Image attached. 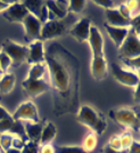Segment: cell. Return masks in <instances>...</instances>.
<instances>
[{
  "label": "cell",
  "instance_id": "obj_43",
  "mask_svg": "<svg viewBox=\"0 0 140 153\" xmlns=\"http://www.w3.org/2000/svg\"><path fill=\"white\" fill-rule=\"evenodd\" d=\"M0 74H1V71H0Z\"/></svg>",
  "mask_w": 140,
  "mask_h": 153
},
{
  "label": "cell",
  "instance_id": "obj_1",
  "mask_svg": "<svg viewBox=\"0 0 140 153\" xmlns=\"http://www.w3.org/2000/svg\"><path fill=\"white\" fill-rule=\"evenodd\" d=\"M49 86L54 95V112L57 117L77 113L80 108V63L75 55L59 42L45 51Z\"/></svg>",
  "mask_w": 140,
  "mask_h": 153
},
{
  "label": "cell",
  "instance_id": "obj_20",
  "mask_svg": "<svg viewBox=\"0 0 140 153\" xmlns=\"http://www.w3.org/2000/svg\"><path fill=\"white\" fill-rule=\"evenodd\" d=\"M57 134V128L51 121H47L43 125V129L40 137V145H46V144H51V142L56 137Z\"/></svg>",
  "mask_w": 140,
  "mask_h": 153
},
{
  "label": "cell",
  "instance_id": "obj_36",
  "mask_svg": "<svg viewBox=\"0 0 140 153\" xmlns=\"http://www.w3.org/2000/svg\"><path fill=\"white\" fill-rule=\"evenodd\" d=\"M39 153H55V147L52 144H46V145H40Z\"/></svg>",
  "mask_w": 140,
  "mask_h": 153
},
{
  "label": "cell",
  "instance_id": "obj_23",
  "mask_svg": "<svg viewBox=\"0 0 140 153\" xmlns=\"http://www.w3.org/2000/svg\"><path fill=\"white\" fill-rule=\"evenodd\" d=\"M46 70H47V68H46L45 63L31 65V69L29 71L26 78H30V79H43Z\"/></svg>",
  "mask_w": 140,
  "mask_h": 153
},
{
  "label": "cell",
  "instance_id": "obj_11",
  "mask_svg": "<svg viewBox=\"0 0 140 153\" xmlns=\"http://www.w3.org/2000/svg\"><path fill=\"white\" fill-rule=\"evenodd\" d=\"M24 27V39L29 42L40 40V33L42 23L37 17H34L31 14H27L26 17L22 22Z\"/></svg>",
  "mask_w": 140,
  "mask_h": 153
},
{
  "label": "cell",
  "instance_id": "obj_10",
  "mask_svg": "<svg viewBox=\"0 0 140 153\" xmlns=\"http://www.w3.org/2000/svg\"><path fill=\"white\" fill-rule=\"evenodd\" d=\"M22 88L24 94L30 97H38L50 90L49 82L46 81V79H30L26 78L22 81Z\"/></svg>",
  "mask_w": 140,
  "mask_h": 153
},
{
  "label": "cell",
  "instance_id": "obj_2",
  "mask_svg": "<svg viewBox=\"0 0 140 153\" xmlns=\"http://www.w3.org/2000/svg\"><path fill=\"white\" fill-rule=\"evenodd\" d=\"M88 42L92 51L91 74L96 81H102L108 76V64L105 56V41L99 29L95 25L90 27Z\"/></svg>",
  "mask_w": 140,
  "mask_h": 153
},
{
  "label": "cell",
  "instance_id": "obj_42",
  "mask_svg": "<svg viewBox=\"0 0 140 153\" xmlns=\"http://www.w3.org/2000/svg\"><path fill=\"white\" fill-rule=\"evenodd\" d=\"M0 153H4V152H2V151H1V152H0Z\"/></svg>",
  "mask_w": 140,
  "mask_h": 153
},
{
  "label": "cell",
  "instance_id": "obj_37",
  "mask_svg": "<svg viewBox=\"0 0 140 153\" xmlns=\"http://www.w3.org/2000/svg\"><path fill=\"white\" fill-rule=\"evenodd\" d=\"M9 118H12V114H9V112L2 105H0V121L9 119Z\"/></svg>",
  "mask_w": 140,
  "mask_h": 153
},
{
  "label": "cell",
  "instance_id": "obj_6",
  "mask_svg": "<svg viewBox=\"0 0 140 153\" xmlns=\"http://www.w3.org/2000/svg\"><path fill=\"white\" fill-rule=\"evenodd\" d=\"M1 51L5 53L9 57V59L12 61V65L17 68L26 62L29 49H27V46L19 45L13 40L6 39L1 45Z\"/></svg>",
  "mask_w": 140,
  "mask_h": 153
},
{
  "label": "cell",
  "instance_id": "obj_12",
  "mask_svg": "<svg viewBox=\"0 0 140 153\" xmlns=\"http://www.w3.org/2000/svg\"><path fill=\"white\" fill-rule=\"evenodd\" d=\"M90 27H91V19L88 17H82L71 26L69 33L77 42H84V41H88Z\"/></svg>",
  "mask_w": 140,
  "mask_h": 153
},
{
  "label": "cell",
  "instance_id": "obj_31",
  "mask_svg": "<svg viewBox=\"0 0 140 153\" xmlns=\"http://www.w3.org/2000/svg\"><path fill=\"white\" fill-rule=\"evenodd\" d=\"M107 146L115 150V151H122L120 136H119V135H113V136L111 137V140H108V143H107Z\"/></svg>",
  "mask_w": 140,
  "mask_h": 153
},
{
  "label": "cell",
  "instance_id": "obj_38",
  "mask_svg": "<svg viewBox=\"0 0 140 153\" xmlns=\"http://www.w3.org/2000/svg\"><path fill=\"white\" fill-rule=\"evenodd\" d=\"M12 2L13 1H2V0H0V14L4 13L7 8L12 5Z\"/></svg>",
  "mask_w": 140,
  "mask_h": 153
},
{
  "label": "cell",
  "instance_id": "obj_30",
  "mask_svg": "<svg viewBox=\"0 0 140 153\" xmlns=\"http://www.w3.org/2000/svg\"><path fill=\"white\" fill-rule=\"evenodd\" d=\"M94 2H95L96 5H98V6L105 8V10H107V9H114V8H116V7L119 6L117 5L119 2L112 1V0H94Z\"/></svg>",
  "mask_w": 140,
  "mask_h": 153
},
{
  "label": "cell",
  "instance_id": "obj_29",
  "mask_svg": "<svg viewBox=\"0 0 140 153\" xmlns=\"http://www.w3.org/2000/svg\"><path fill=\"white\" fill-rule=\"evenodd\" d=\"M10 66H12V61L9 59V57L5 53L0 51V71H1V74L7 73V71Z\"/></svg>",
  "mask_w": 140,
  "mask_h": 153
},
{
  "label": "cell",
  "instance_id": "obj_19",
  "mask_svg": "<svg viewBox=\"0 0 140 153\" xmlns=\"http://www.w3.org/2000/svg\"><path fill=\"white\" fill-rule=\"evenodd\" d=\"M22 4L26 8L29 14L33 15L34 17H37L41 22L42 12L45 9V1H41V0H25V1H22Z\"/></svg>",
  "mask_w": 140,
  "mask_h": 153
},
{
  "label": "cell",
  "instance_id": "obj_17",
  "mask_svg": "<svg viewBox=\"0 0 140 153\" xmlns=\"http://www.w3.org/2000/svg\"><path fill=\"white\" fill-rule=\"evenodd\" d=\"M105 17H106V24L115 27H130V21L124 19L117 8L114 9H107L105 10Z\"/></svg>",
  "mask_w": 140,
  "mask_h": 153
},
{
  "label": "cell",
  "instance_id": "obj_22",
  "mask_svg": "<svg viewBox=\"0 0 140 153\" xmlns=\"http://www.w3.org/2000/svg\"><path fill=\"white\" fill-rule=\"evenodd\" d=\"M98 144V138H97V135L92 131H90L85 135L84 140L82 143V149L88 153H92L96 150Z\"/></svg>",
  "mask_w": 140,
  "mask_h": 153
},
{
  "label": "cell",
  "instance_id": "obj_3",
  "mask_svg": "<svg viewBox=\"0 0 140 153\" xmlns=\"http://www.w3.org/2000/svg\"><path fill=\"white\" fill-rule=\"evenodd\" d=\"M77 121L84 127L89 128L97 136L102 135L107 128V120L102 112L90 105H80L77 112Z\"/></svg>",
  "mask_w": 140,
  "mask_h": 153
},
{
  "label": "cell",
  "instance_id": "obj_4",
  "mask_svg": "<svg viewBox=\"0 0 140 153\" xmlns=\"http://www.w3.org/2000/svg\"><path fill=\"white\" fill-rule=\"evenodd\" d=\"M109 118L123 128L139 133V114L136 108H115L109 111Z\"/></svg>",
  "mask_w": 140,
  "mask_h": 153
},
{
  "label": "cell",
  "instance_id": "obj_16",
  "mask_svg": "<svg viewBox=\"0 0 140 153\" xmlns=\"http://www.w3.org/2000/svg\"><path fill=\"white\" fill-rule=\"evenodd\" d=\"M104 27L116 48H120V46L123 44V41L125 40L130 32V27H115L107 25L106 23L104 24Z\"/></svg>",
  "mask_w": 140,
  "mask_h": 153
},
{
  "label": "cell",
  "instance_id": "obj_27",
  "mask_svg": "<svg viewBox=\"0 0 140 153\" xmlns=\"http://www.w3.org/2000/svg\"><path fill=\"white\" fill-rule=\"evenodd\" d=\"M120 140H121L122 151L127 153V149L130 147V145L132 144V142H133L134 140H133V137H132V135H131V133L125 131V133H123L122 135H120Z\"/></svg>",
  "mask_w": 140,
  "mask_h": 153
},
{
  "label": "cell",
  "instance_id": "obj_40",
  "mask_svg": "<svg viewBox=\"0 0 140 153\" xmlns=\"http://www.w3.org/2000/svg\"><path fill=\"white\" fill-rule=\"evenodd\" d=\"M139 91H140V88L139 86H138V87L134 88V102L137 103V104H139Z\"/></svg>",
  "mask_w": 140,
  "mask_h": 153
},
{
  "label": "cell",
  "instance_id": "obj_35",
  "mask_svg": "<svg viewBox=\"0 0 140 153\" xmlns=\"http://www.w3.org/2000/svg\"><path fill=\"white\" fill-rule=\"evenodd\" d=\"M127 153H140V143L139 140H134L132 142V144L130 145V147L127 149Z\"/></svg>",
  "mask_w": 140,
  "mask_h": 153
},
{
  "label": "cell",
  "instance_id": "obj_41",
  "mask_svg": "<svg viewBox=\"0 0 140 153\" xmlns=\"http://www.w3.org/2000/svg\"><path fill=\"white\" fill-rule=\"evenodd\" d=\"M4 153H21L19 150H16V149H14V147H9L7 151H5Z\"/></svg>",
  "mask_w": 140,
  "mask_h": 153
},
{
  "label": "cell",
  "instance_id": "obj_28",
  "mask_svg": "<svg viewBox=\"0 0 140 153\" xmlns=\"http://www.w3.org/2000/svg\"><path fill=\"white\" fill-rule=\"evenodd\" d=\"M14 136L10 134H1L0 135V147L1 151L5 152L9 147H12V143H13Z\"/></svg>",
  "mask_w": 140,
  "mask_h": 153
},
{
  "label": "cell",
  "instance_id": "obj_8",
  "mask_svg": "<svg viewBox=\"0 0 140 153\" xmlns=\"http://www.w3.org/2000/svg\"><path fill=\"white\" fill-rule=\"evenodd\" d=\"M111 72H112V76H113L115 80L119 83L125 86V87L136 88V87L139 86V74H137L134 72H131V71L129 70H124V68L120 66L119 64H111Z\"/></svg>",
  "mask_w": 140,
  "mask_h": 153
},
{
  "label": "cell",
  "instance_id": "obj_32",
  "mask_svg": "<svg viewBox=\"0 0 140 153\" xmlns=\"http://www.w3.org/2000/svg\"><path fill=\"white\" fill-rule=\"evenodd\" d=\"M39 150H40V144L26 142L21 153H39Z\"/></svg>",
  "mask_w": 140,
  "mask_h": 153
},
{
  "label": "cell",
  "instance_id": "obj_15",
  "mask_svg": "<svg viewBox=\"0 0 140 153\" xmlns=\"http://www.w3.org/2000/svg\"><path fill=\"white\" fill-rule=\"evenodd\" d=\"M27 59L26 62L30 65H35V64L45 63V47H43V41L41 40H35L32 41L27 46Z\"/></svg>",
  "mask_w": 140,
  "mask_h": 153
},
{
  "label": "cell",
  "instance_id": "obj_13",
  "mask_svg": "<svg viewBox=\"0 0 140 153\" xmlns=\"http://www.w3.org/2000/svg\"><path fill=\"white\" fill-rule=\"evenodd\" d=\"M29 12L23 6L22 1H13L12 5L1 14L2 17L12 23H22L23 19L26 17Z\"/></svg>",
  "mask_w": 140,
  "mask_h": 153
},
{
  "label": "cell",
  "instance_id": "obj_34",
  "mask_svg": "<svg viewBox=\"0 0 140 153\" xmlns=\"http://www.w3.org/2000/svg\"><path fill=\"white\" fill-rule=\"evenodd\" d=\"M25 145V142L22 140V138H19V137H15L14 136V140H13V143H12V147L14 149H16V150H19V151H22L23 150V147Z\"/></svg>",
  "mask_w": 140,
  "mask_h": 153
},
{
  "label": "cell",
  "instance_id": "obj_18",
  "mask_svg": "<svg viewBox=\"0 0 140 153\" xmlns=\"http://www.w3.org/2000/svg\"><path fill=\"white\" fill-rule=\"evenodd\" d=\"M43 125H45V122L41 121L37 122V123H32V122H24L23 123L27 142L40 144V137H41V133L43 129Z\"/></svg>",
  "mask_w": 140,
  "mask_h": 153
},
{
  "label": "cell",
  "instance_id": "obj_14",
  "mask_svg": "<svg viewBox=\"0 0 140 153\" xmlns=\"http://www.w3.org/2000/svg\"><path fill=\"white\" fill-rule=\"evenodd\" d=\"M0 133L1 134H10L15 135V137H19L24 142H27L26 138L25 131H24V126H23V122L21 121H15L12 118L6 119V120H2L0 121Z\"/></svg>",
  "mask_w": 140,
  "mask_h": 153
},
{
  "label": "cell",
  "instance_id": "obj_7",
  "mask_svg": "<svg viewBox=\"0 0 140 153\" xmlns=\"http://www.w3.org/2000/svg\"><path fill=\"white\" fill-rule=\"evenodd\" d=\"M117 49H119V57L121 59H130L140 56V39L132 32L131 27L127 37Z\"/></svg>",
  "mask_w": 140,
  "mask_h": 153
},
{
  "label": "cell",
  "instance_id": "obj_33",
  "mask_svg": "<svg viewBox=\"0 0 140 153\" xmlns=\"http://www.w3.org/2000/svg\"><path fill=\"white\" fill-rule=\"evenodd\" d=\"M55 4L62 12L69 14V1L67 0H55Z\"/></svg>",
  "mask_w": 140,
  "mask_h": 153
},
{
  "label": "cell",
  "instance_id": "obj_25",
  "mask_svg": "<svg viewBox=\"0 0 140 153\" xmlns=\"http://www.w3.org/2000/svg\"><path fill=\"white\" fill-rule=\"evenodd\" d=\"M122 63L125 65V68H127L129 71L134 72V73L138 74L139 69H140V57L130 58V59H122Z\"/></svg>",
  "mask_w": 140,
  "mask_h": 153
},
{
  "label": "cell",
  "instance_id": "obj_26",
  "mask_svg": "<svg viewBox=\"0 0 140 153\" xmlns=\"http://www.w3.org/2000/svg\"><path fill=\"white\" fill-rule=\"evenodd\" d=\"M55 147V153H88L85 152L82 149V146H58V145H54Z\"/></svg>",
  "mask_w": 140,
  "mask_h": 153
},
{
  "label": "cell",
  "instance_id": "obj_5",
  "mask_svg": "<svg viewBox=\"0 0 140 153\" xmlns=\"http://www.w3.org/2000/svg\"><path fill=\"white\" fill-rule=\"evenodd\" d=\"M70 15V14H69ZM69 15L63 19H49L45 24H42L41 33H40V40H52L62 37L66 32L70 30L71 21L69 19Z\"/></svg>",
  "mask_w": 140,
  "mask_h": 153
},
{
  "label": "cell",
  "instance_id": "obj_39",
  "mask_svg": "<svg viewBox=\"0 0 140 153\" xmlns=\"http://www.w3.org/2000/svg\"><path fill=\"white\" fill-rule=\"evenodd\" d=\"M102 153H125V152H123V151H115L113 149L108 147L107 145H105V146L102 147Z\"/></svg>",
  "mask_w": 140,
  "mask_h": 153
},
{
  "label": "cell",
  "instance_id": "obj_24",
  "mask_svg": "<svg viewBox=\"0 0 140 153\" xmlns=\"http://www.w3.org/2000/svg\"><path fill=\"white\" fill-rule=\"evenodd\" d=\"M87 1L84 0H71L69 1V14H80L85 8Z\"/></svg>",
  "mask_w": 140,
  "mask_h": 153
},
{
  "label": "cell",
  "instance_id": "obj_9",
  "mask_svg": "<svg viewBox=\"0 0 140 153\" xmlns=\"http://www.w3.org/2000/svg\"><path fill=\"white\" fill-rule=\"evenodd\" d=\"M12 117L15 121L32 122V123L40 122V117H39L37 106L32 101H25L22 103L18 108L15 110Z\"/></svg>",
  "mask_w": 140,
  "mask_h": 153
},
{
  "label": "cell",
  "instance_id": "obj_21",
  "mask_svg": "<svg viewBox=\"0 0 140 153\" xmlns=\"http://www.w3.org/2000/svg\"><path fill=\"white\" fill-rule=\"evenodd\" d=\"M16 82V76L14 73L7 72L0 78V94L1 95H7L9 93H12L15 87Z\"/></svg>",
  "mask_w": 140,
  "mask_h": 153
}]
</instances>
